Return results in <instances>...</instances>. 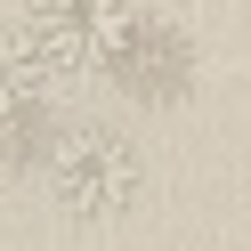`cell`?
<instances>
[{"instance_id": "3957f363", "label": "cell", "mask_w": 251, "mask_h": 251, "mask_svg": "<svg viewBox=\"0 0 251 251\" xmlns=\"http://www.w3.org/2000/svg\"><path fill=\"white\" fill-rule=\"evenodd\" d=\"M65 73L25 41V25H0V162L49 138V105Z\"/></svg>"}, {"instance_id": "6da1fadb", "label": "cell", "mask_w": 251, "mask_h": 251, "mask_svg": "<svg viewBox=\"0 0 251 251\" xmlns=\"http://www.w3.org/2000/svg\"><path fill=\"white\" fill-rule=\"evenodd\" d=\"M41 170L65 219H122L146 186V154L122 122H65L41 146Z\"/></svg>"}, {"instance_id": "7a4b0ae2", "label": "cell", "mask_w": 251, "mask_h": 251, "mask_svg": "<svg viewBox=\"0 0 251 251\" xmlns=\"http://www.w3.org/2000/svg\"><path fill=\"white\" fill-rule=\"evenodd\" d=\"M25 41L57 73H130L154 17L146 0H25Z\"/></svg>"}]
</instances>
